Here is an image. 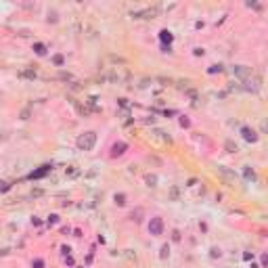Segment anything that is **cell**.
<instances>
[{
	"label": "cell",
	"instance_id": "obj_15",
	"mask_svg": "<svg viewBox=\"0 0 268 268\" xmlns=\"http://www.w3.org/2000/svg\"><path fill=\"white\" fill-rule=\"evenodd\" d=\"M245 176H247V178H251V180L256 178V176H254V172H251V170H245Z\"/></svg>",
	"mask_w": 268,
	"mask_h": 268
},
{
	"label": "cell",
	"instance_id": "obj_4",
	"mask_svg": "<svg viewBox=\"0 0 268 268\" xmlns=\"http://www.w3.org/2000/svg\"><path fill=\"white\" fill-rule=\"evenodd\" d=\"M151 230H153L155 235H159V232H161V220H159V218H157L155 222L151 224Z\"/></svg>",
	"mask_w": 268,
	"mask_h": 268
},
{
	"label": "cell",
	"instance_id": "obj_11",
	"mask_svg": "<svg viewBox=\"0 0 268 268\" xmlns=\"http://www.w3.org/2000/svg\"><path fill=\"white\" fill-rule=\"evenodd\" d=\"M21 76H25V78H36V71H32V69H27V71H23Z\"/></svg>",
	"mask_w": 268,
	"mask_h": 268
},
{
	"label": "cell",
	"instance_id": "obj_3",
	"mask_svg": "<svg viewBox=\"0 0 268 268\" xmlns=\"http://www.w3.org/2000/svg\"><path fill=\"white\" fill-rule=\"evenodd\" d=\"M232 71H235V73H237L239 78H247V76L251 73V69H249V67H245V65H237V67H235Z\"/></svg>",
	"mask_w": 268,
	"mask_h": 268
},
{
	"label": "cell",
	"instance_id": "obj_8",
	"mask_svg": "<svg viewBox=\"0 0 268 268\" xmlns=\"http://www.w3.org/2000/svg\"><path fill=\"white\" fill-rule=\"evenodd\" d=\"M124 149H126V145H124V142L115 145V147H113V155H122V153H124Z\"/></svg>",
	"mask_w": 268,
	"mask_h": 268
},
{
	"label": "cell",
	"instance_id": "obj_9",
	"mask_svg": "<svg viewBox=\"0 0 268 268\" xmlns=\"http://www.w3.org/2000/svg\"><path fill=\"white\" fill-rule=\"evenodd\" d=\"M155 182H157V176H153V174L147 176V184H149V186H155Z\"/></svg>",
	"mask_w": 268,
	"mask_h": 268
},
{
	"label": "cell",
	"instance_id": "obj_12",
	"mask_svg": "<svg viewBox=\"0 0 268 268\" xmlns=\"http://www.w3.org/2000/svg\"><path fill=\"white\" fill-rule=\"evenodd\" d=\"M36 52H38V55H44V52H46L44 46H42V44H36Z\"/></svg>",
	"mask_w": 268,
	"mask_h": 268
},
{
	"label": "cell",
	"instance_id": "obj_1",
	"mask_svg": "<svg viewBox=\"0 0 268 268\" xmlns=\"http://www.w3.org/2000/svg\"><path fill=\"white\" fill-rule=\"evenodd\" d=\"M94 142H96V134L94 132H86V134H82V136L78 138V147L84 149V151H90V149L94 147Z\"/></svg>",
	"mask_w": 268,
	"mask_h": 268
},
{
	"label": "cell",
	"instance_id": "obj_7",
	"mask_svg": "<svg viewBox=\"0 0 268 268\" xmlns=\"http://www.w3.org/2000/svg\"><path fill=\"white\" fill-rule=\"evenodd\" d=\"M224 147H226V151H228V153H235V151H237V145H235L232 140H226V142H224Z\"/></svg>",
	"mask_w": 268,
	"mask_h": 268
},
{
	"label": "cell",
	"instance_id": "obj_13",
	"mask_svg": "<svg viewBox=\"0 0 268 268\" xmlns=\"http://www.w3.org/2000/svg\"><path fill=\"white\" fill-rule=\"evenodd\" d=\"M115 201L122 205V203H124V195H115Z\"/></svg>",
	"mask_w": 268,
	"mask_h": 268
},
{
	"label": "cell",
	"instance_id": "obj_14",
	"mask_svg": "<svg viewBox=\"0 0 268 268\" xmlns=\"http://www.w3.org/2000/svg\"><path fill=\"white\" fill-rule=\"evenodd\" d=\"M166 256H168V245L161 247V258H166Z\"/></svg>",
	"mask_w": 268,
	"mask_h": 268
},
{
	"label": "cell",
	"instance_id": "obj_10",
	"mask_svg": "<svg viewBox=\"0 0 268 268\" xmlns=\"http://www.w3.org/2000/svg\"><path fill=\"white\" fill-rule=\"evenodd\" d=\"M260 130L264 134H268V120H262V122H260Z\"/></svg>",
	"mask_w": 268,
	"mask_h": 268
},
{
	"label": "cell",
	"instance_id": "obj_2",
	"mask_svg": "<svg viewBox=\"0 0 268 268\" xmlns=\"http://www.w3.org/2000/svg\"><path fill=\"white\" fill-rule=\"evenodd\" d=\"M216 170H218V174L224 178L226 184H230V186H235V184H237V174H235L232 170H228V168H224V166H218Z\"/></svg>",
	"mask_w": 268,
	"mask_h": 268
},
{
	"label": "cell",
	"instance_id": "obj_5",
	"mask_svg": "<svg viewBox=\"0 0 268 268\" xmlns=\"http://www.w3.org/2000/svg\"><path fill=\"white\" fill-rule=\"evenodd\" d=\"M243 136H245V138H247V140H251V142H254V140H256V138H258V136H256V134L251 132V130H249V128H243Z\"/></svg>",
	"mask_w": 268,
	"mask_h": 268
},
{
	"label": "cell",
	"instance_id": "obj_6",
	"mask_svg": "<svg viewBox=\"0 0 268 268\" xmlns=\"http://www.w3.org/2000/svg\"><path fill=\"white\" fill-rule=\"evenodd\" d=\"M170 197H172L174 201H178V197H180V189L178 186H172V189H170Z\"/></svg>",
	"mask_w": 268,
	"mask_h": 268
}]
</instances>
